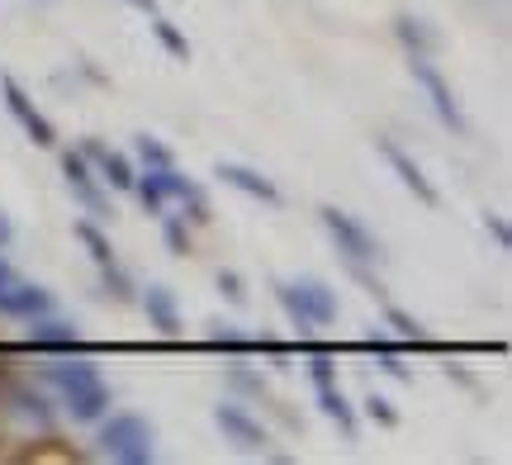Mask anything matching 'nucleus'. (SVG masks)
<instances>
[{
	"label": "nucleus",
	"mask_w": 512,
	"mask_h": 465,
	"mask_svg": "<svg viewBox=\"0 0 512 465\" xmlns=\"http://www.w3.org/2000/svg\"><path fill=\"white\" fill-rule=\"evenodd\" d=\"M48 380L62 390V404L76 423H95L110 409V385L100 380L91 361H72V366H48Z\"/></svg>",
	"instance_id": "obj_1"
},
{
	"label": "nucleus",
	"mask_w": 512,
	"mask_h": 465,
	"mask_svg": "<svg viewBox=\"0 0 512 465\" xmlns=\"http://www.w3.org/2000/svg\"><path fill=\"white\" fill-rule=\"evenodd\" d=\"M275 299L285 304V314L299 333H313V328H328L337 318V295H332L323 280H299V285H275Z\"/></svg>",
	"instance_id": "obj_2"
},
{
	"label": "nucleus",
	"mask_w": 512,
	"mask_h": 465,
	"mask_svg": "<svg viewBox=\"0 0 512 465\" xmlns=\"http://www.w3.org/2000/svg\"><path fill=\"white\" fill-rule=\"evenodd\" d=\"M100 451L105 456H114V461L124 465H147L152 456H157V447H152V428H147L138 413H114L110 423L100 428Z\"/></svg>",
	"instance_id": "obj_3"
},
{
	"label": "nucleus",
	"mask_w": 512,
	"mask_h": 465,
	"mask_svg": "<svg viewBox=\"0 0 512 465\" xmlns=\"http://www.w3.org/2000/svg\"><path fill=\"white\" fill-rule=\"evenodd\" d=\"M408 67H413V81H418L422 91H427V100H432V110H437L441 124H446L451 133H465V114H460V105H456V95H451V86L441 81L437 62H432L427 53H413V57H408Z\"/></svg>",
	"instance_id": "obj_4"
},
{
	"label": "nucleus",
	"mask_w": 512,
	"mask_h": 465,
	"mask_svg": "<svg viewBox=\"0 0 512 465\" xmlns=\"http://www.w3.org/2000/svg\"><path fill=\"white\" fill-rule=\"evenodd\" d=\"M318 219H323V228L332 233L337 252H342L347 261H380V242L370 238L366 224H356L351 214H342V209H332V205L318 209Z\"/></svg>",
	"instance_id": "obj_5"
},
{
	"label": "nucleus",
	"mask_w": 512,
	"mask_h": 465,
	"mask_svg": "<svg viewBox=\"0 0 512 465\" xmlns=\"http://www.w3.org/2000/svg\"><path fill=\"white\" fill-rule=\"evenodd\" d=\"M0 95H5V110H10V114L19 119V129L29 133L38 148H53L57 133H53V124H48V114H43V110L34 105V100L24 95V86H19L15 76H0Z\"/></svg>",
	"instance_id": "obj_6"
},
{
	"label": "nucleus",
	"mask_w": 512,
	"mask_h": 465,
	"mask_svg": "<svg viewBox=\"0 0 512 465\" xmlns=\"http://www.w3.org/2000/svg\"><path fill=\"white\" fill-rule=\"evenodd\" d=\"M133 190L152 214L166 205V200H190L195 195V181H185L176 167H147L143 176H133Z\"/></svg>",
	"instance_id": "obj_7"
},
{
	"label": "nucleus",
	"mask_w": 512,
	"mask_h": 465,
	"mask_svg": "<svg viewBox=\"0 0 512 465\" xmlns=\"http://www.w3.org/2000/svg\"><path fill=\"white\" fill-rule=\"evenodd\" d=\"M62 176H67V186L76 190V200L86 205L91 219H110L114 209L105 205V195H100V186H95V176H91V162H86L81 152H67V157H62Z\"/></svg>",
	"instance_id": "obj_8"
},
{
	"label": "nucleus",
	"mask_w": 512,
	"mask_h": 465,
	"mask_svg": "<svg viewBox=\"0 0 512 465\" xmlns=\"http://www.w3.org/2000/svg\"><path fill=\"white\" fill-rule=\"evenodd\" d=\"M375 148H380V157L384 162H389V167H394V176H399L403 186L413 190V195H418L422 205H437L441 195H437V186H432V181H427V176H422V167L418 162H413V157H408V152L399 148V143H389V138H375Z\"/></svg>",
	"instance_id": "obj_9"
},
{
	"label": "nucleus",
	"mask_w": 512,
	"mask_h": 465,
	"mask_svg": "<svg viewBox=\"0 0 512 465\" xmlns=\"http://www.w3.org/2000/svg\"><path fill=\"white\" fill-rule=\"evenodd\" d=\"M214 423H219L223 437H228V442H238L242 451H261V447H266V428L256 423L252 413H242L238 404H219V409H214Z\"/></svg>",
	"instance_id": "obj_10"
},
{
	"label": "nucleus",
	"mask_w": 512,
	"mask_h": 465,
	"mask_svg": "<svg viewBox=\"0 0 512 465\" xmlns=\"http://www.w3.org/2000/svg\"><path fill=\"white\" fill-rule=\"evenodd\" d=\"M0 314L10 318H38V314H53V295L43 285H29V280H15L5 295H0Z\"/></svg>",
	"instance_id": "obj_11"
},
{
	"label": "nucleus",
	"mask_w": 512,
	"mask_h": 465,
	"mask_svg": "<svg viewBox=\"0 0 512 465\" xmlns=\"http://www.w3.org/2000/svg\"><path fill=\"white\" fill-rule=\"evenodd\" d=\"M143 309H147L152 328H157L162 337L181 333V309H176V295H171L166 285H147V290H143Z\"/></svg>",
	"instance_id": "obj_12"
},
{
	"label": "nucleus",
	"mask_w": 512,
	"mask_h": 465,
	"mask_svg": "<svg viewBox=\"0 0 512 465\" xmlns=\"http://www.w3.org/2000/svg\"><path fill=\"white\" fill-rule=\"evenodd\" d=\"M214 176H223L228 186H238L242 195H252V200H261V205H280V190L261 176V171H252V167H238V162H219V171Z\"/></svg>",
	"instance_id": "obj_13"
},
{
	"label": "nucleus",
	"mask_w": 512,
	"mask_h": 465,
	"mask_svg": "<svg viewBox=\"0 0 512 465\" xmlns=\"http://www.w3.org/2000/svg\"><path fill=\"white\" fill-rule=\"evenodd\" d=\"M29 342L34 347H53V352H72L76 342H81V333H76L67 318L38 314V318H29Z\"/></svg>",
	"instance_id": "obj_14"
},
{
	"label": "nucleus",
	"mask_w": 512,
	"mask_h": 465,
	"mask_svg": "<svg viewBox=\"0 0 512 465\" xmlns=\"http://www.w3.org/2000/svg\"><path fill=\"white\" fill-rule=\"evenodd\" d=\"M81 157H86V162H95V167H100V176H105L114 190H133V167H128L124 152L105 148V143H86V148H81Z\"/></svg>",
	"instance_id": "obj_15"
},
{
	"label": "nucleus",
	"mask_w": 512,
	"mask_h": 465,
	"mask_svg": "<svg viewBox=\"0 0 512 465\" xmlns=\"http://www.w3.org/2000/svg\"><path fill=\"white\" fill-rule=\"evenodd\" d=\"M318 409L328 413V418L347 432V437H356V413H351V404L342 399V390H337V385H318Z\"/></svg>",
	"instance_id": "obj_16"
},
{
	"label": "nucleus",
	"mask_w": 512,
	"mask_h": 465,
	"mask_svg": "<svg viewBox=\"0 0 512 465\" xmlns=\"http://www.w3.org/2000/svg\"><path fill=\"white\" fill-rule=\"evenodd\" d=\"M394 34H399V43L408 48V53H432V34L422 29V19L399 15L394 19Z\"/></svg>",
	"instance_id": "obj_17"
},
{
	"label": "nucleus",
	"mask_w": 512,
	"mask_h": 465,
	"mask_svg": "<svg viewBox=\"0 0 512 465\" xmlns=\"http://www.w3.org/2000/svg\"><path fill=\"white\" fill-rule=\"evenodd\" d=\"M152 34H157V43H162L176 62H190V43H185V34L171 24V19H152Z\"/></svg>",
	"instance_id": "obj_18"
},
{
	"label": "nucleus",
	"mask_w": 512,
	"mask_h": 465,
	"mask_svg": "<svg viewBox=\"0 0 512 465\" xmlns=\"http://www.w3.org/2000/svg\"><path fill=\"white\" fill-rule=\"evenodd\" d=\"M10 404H15V413L19 418H34L38 428H53V409L38 399V394H29V390H15L10 394Z\"/></svg>",
	"instance_id": "obj_19"
},
{
	"label": "nucleus",
	"mask_w": 512,
	"mask_h": 465,
	"mask_svg": "<svg viewBox=\"0 0 512 465\" xmlns=\"http://www.w3.org/2000/svg\"><path fill=\"white\" fill-rule=\"evenodd\" d=\"M76 238L86 242V252H91V261H95V266H110V261H114V247H110V238H105V233H100V228H95V224H76Z\"/></svg>",
	"instance_id": "obj_20"
},
{
	"label": "nucleus",
	"mask_w": 512,
	"mask_h": 465,
	"mask_svg": "<svg viewBox=\"0 0 512 465\" xmlns=\"http://www.w3.org/2000/svg\"><path fill=\"white\" fill-rule=\"evenodd\" d=\"M384 318H389V328H394L403 342H427V328H422L413 314H403V309H394V304H389V309H384Z\"/></svg>",
	"instance_id": "obj_21"
},
{
	"label": "nucleus",
	"mask_w": 512,
	"mask_h": 465,
	"mask_svg": "<svg viewBox=\"0 0 512 465\" xmlns=\"http://www.w3.org/2000/svg\"><path fill=\"white\" fill-rule=\"evenodd\" d=\"M133 148H138V157H143L147 167H171V148H162L152 133H138V138H133Z\"/></svg>",
	"instance_id": "obj_22"
},
{
	"label": "nucleus",
	"mask_w": 512,
	"mask_h": 465,
	"mask_svg": "<svg viewBox=\"0 0 512 465\" xmlns=\"http://www.w3.org/2000/svg\"><path fill=\"white\" fill-rule=\"evenodd\" d=\"M162 238H166V252H171V257H185V252H190V233H185L181 219H166Z\"/></svg>",
	"instance_id": "obj_23"
},
{
	"label": "nucleus",
	"mask_w": 512,
	"mask_h": 465,
	"mask_svg": "<svg viewBox=\"0 0 512 465\" xmlns=\"http://www.w3.org/2000/svg\"><path fill=\"white\" fill-rule=\"evenodd\" d=\"M366 413L380 423V428H394V423H399V409H394L384 394H366Z\"/></svg>",
	"instance_id": "obj_24"
},
{
	"label": "nucleus",
	"mask_w": 512,
	"mask_h": 465,
	"mask_svg": "<svg viewBox=\"0 0 512 465\" xmlns=\"http://www.w3.org/2000/svg\"><path fill=\"white\" fill-rule=\"evenodd\" d=\"M219 290L233 299V304H247V285H242L238 271H219Z\"/></svg>",
	"instance_id": "obj_25"
},
{
	"label": "nucleus",
	"mask_w": 512,
	"mask_h": 465,
	"mask_svg": "<svg viewBox=\"0 0 512 465\" xmlns=\"http://www.w3.org/2000/svg\"><path fill=\"white\" fill-rule=\"evenodd\" d=\"M309 375H313V385H337V366H332V356H313Z\"/></svg>",
	"instance_id": "obj_26"
},
{
	"label": "nucleus",
	"mask_w": 512,
	"mask_h": 465,
	"mask_svg": "<svg viewBox=\"0 0 512 465\" xmlns=\"http://www.w3.org/2000/svg\"><path fill=\"white\" fill-rule=\"evenodd\" d=\"M209 342H214V347H228V352H242V347H247V337H238L228 323H223V328H214V333H209Z\"/></svg>",
	"instance_id": "obj_27"
},
{
	"label": "nucleus",
	"mask_w": 512,
	"mask_h": 465,
	"mask_svg": "<svg viewBox=\"0 0 512 465\" xmlns=\"http://www.w3.org/2000/svg\"><path fill=\"white\" fill-rule=\"evenodd\" d=\"M105 285H110V290H114V295H119V299H128V295H133V285H128V276H124V271H119V266H114V261H110V266H105Z\"/></svg>",
	"instance_id": "obj_28"
},
{
	"label": "nucleus",
	"mask_w": 512,
	"mask_h": 465,
	"mask_svg": "<svg viewBox=\"0 0 512 465\" xmlns=\"http://www.w3.org/2000/svg\"><path fill=\"white\" fill-rule=\"evenodd\" d=\"M380 366H384L389 375H394V380H413V371H408V366H403V361H399L394 352H380Z\"/></svg>",
	"instance_id": "obj_29"
},
{
	"label": "nucleus",
	"mask_w": 512,
	"mask_h": 465,
	"mask_svg": "<svg viewBox=\"0 0 512 465\" xmlns=\"http://www.w3.org/2000/svg\"><path fill=\"white\" fill-rule=\"evenodd\" d=\"M484 228H489V233H494V242H498V247H508V242H512L508 224H503V219H498V214H484Z\"/></svg>",
	"instance_id": "obj_30"
},
{
	"label": "nucleus",
	"mask_w": 512,
	"mask_h": 465,
	"mask_svg": "<svg viewBox=\"0 0 512 465\" xmlns=\"http://www.w3.org/2000/svg\"><path fill=\"white\" fill-rule=\"evenodd\" d=\"M15 271H10V261H5V257H0V295H5V290H10V285H15Z\"/></svg>",
	"instance_id": "obj_31"
},
{
	"label": "nucleus",
	"mask_w": 512,
	"mask_h": 465,
	"mask_svg": "<svg viewBox=\"0 0 512 465\" xmlns=\"http://www.w3.org/2000/svg\"><path fill=\"white\" fill-rule=\"evenodd\" d=\"M5 242H10V219L0 214V247H5Z\"/></svg>",
	"instance_id": "obj_32"
},
{
	"label": "nucleus",
	"mask_w": 512,
	"mask_h": 465,
	"mask_svg": "<svg viewBox=\"0 0 512 465\" xmlns=\"http://www.w3.org/2000/svg\"><path fill=\"white\" fill-rule=\"evenodd\" d=\"M128 5H138V10H152V0H128Z\"/></svg>",
	"instance_id": "obj_33"
}]
</instances>
